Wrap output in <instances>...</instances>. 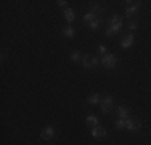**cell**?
Returning <instances> with one entry per match:
<instances>
[{"mask_svg":"<svg viewBox=\"0 0 151 145\" xmlns=\"http://www.w3.org/2000/svg\"><path fill=\"white\" fill-rule=\"evenodd\" d=\"M64 18H66L68 23H73V21L76 20V13H74V10L66 8V10H64Z\"/></svg>","mask_w":151,"mask_h":145,"instance_id":"obj_10","label":"cell"},{"mask_svg":"<svg viewBox=\"0 0 151 145\" xmlns=\"http://www.w3.org/2000/svg\"><path fill=\"white\" fill-rule=\"evenodd\" d=\"M140 3H142V2H134V5H132V7H129V8L125 10V14H127V16H130V14H134V13L137 12V10L140 8Z\"/></svg>","mask_w":151,"mask_h":145,"instance_id":"obj_11","label":"cell"},{"mask_svg":"<svg viewBox=\"0 0 151 145\" xmlns=\"http://www.w3.org/2000/svg\"><path fill=\"white\" fill-rule=\"evenodd\" d=\"M121 29H122V21H121V18L117 16V14H114L113 20H111V26L106 29V36H108V37H111V36L117 34Z\"/></svg>","mask_w":151,"mask_h":145,"instance_id":"obj_1","label":"cell"},{"mask_svg":"<svg viewBox=\"0 0 151 145\" xmlns=\"http://www.w3.org/2000/svg\"><path fill=\"white\" fill-rule=\"evenodd\" d=\"M63 34L66 36V37H74L76 31H74L73 26H66V28H63Z\"/></svg>","mask_w":151,"mask_h":145,"instance_id":"obj_13","label":"cell"},{"mask_svg":"<svg viewBox=\"0 0 151 145\" xmlns=\"http://www.w3.org/2000/svg\"><path fill=\"white\" fill-rule=\"evenodd\" d=\"M125 128H127V130H130V132H134V130H138L140 128H142V123L138 121V119H127V124H125Z\"/></svg>","mask_w":151,"mask_h":145,"instance_id":"obj_6","label":"cell"},{"mask_svg":"<svg viewBox=\"0 0 151 145\" xmlns=\"http://www.w3.org/2000/svg\"><path fill=\"white\" fill-rule=\"evenodd\" d=\"M85 123H87L88 126H93V128H95V126H100V119L96 118L95 115H88L87 118H85Z\"/></svg>","mask_w":151,"mask_h":145,"instance_id":"obj_9","label":"cell"},{"mask_svg":"<svg viewBox=\"0 0 151 145\" xmlns=\"http://www.w3.org/2000/svg\"><path fill=\"white\" fill-rule=\"evenodd\" d=\"M101 65L108 70H113V68H116L117 65V58L113 55V53H106V55H103L101 58Z\"/></svg>","mask_w":151,"mask_h":145,"instance_id":"obj_2","label":"cell"},{"mask_svg":"<svg viewBox=\"0 0 151 145\" xmlns=\"http://www.w3.org/2000/svg\"><path fill=\"white\" fill-rule=\"evenodd\" d=\"M134 41H135L134 34L125 36V37L122 39V42H121V47H122V49H129V47H132V45H134Z\"/></svg>","mask_w":151,"mask_h":145,"instance_id":"obj_8","label":"cell"},{"mask_svg":"<svg viewBox=\"0 0 151 145\" xmlns=\"http://www.w3.org/2000/svg\"><path fill=\"white\" fill-rule=\"evenodd\" d=\"M98 26H100V20H98V18H96V20H93V21H90V23H88V28H90V29H96Z\"/></svg>","mask_w":151,"mask_h":145,"instance_id":"obj_18","label":"cell"},{"mask_svg":"<svg viewBox=\"0 0 151 145\" xmlns=\"http://www.w3.org/2000/svg\"><path fill=\"white\" fill-rule=\"evenodd\" d=\"M96 50H98V53H103V55H106V53H108V50H106L105 45H98V49H96Z\"/></svg>","mask_w":151,"mask_h":145,"instance_id":"obj_19","label":"cell"},{"mask_svg":"<svg viewBox=\"0 0 151 145\" xmlns=\"http://www.w3.org/2000/svg\"><path fill=\"white\" fill-rule=\"evenodd\" d=\"M56 3H58V7H66V5H68V2H66V0H58Z\"/></svg>","mask_w":151,"mask_h":145,"instance_id":"obj_21","label":"cell"},{"mask_svg":"<svg viewBox=\"0 0 151 145\" xmlns=\"http://www.w3.org/2000/svg\"><path fill=\"white\" fill-rule=\"evenodd\" d=\"M117 115L122 119H129V110L125 107H117Z\"/></svg>","mask_w":151,"mask_h":145,"instance_id":"obj_12","label":"cell"},{"mask_svg":"<svg viewBox=\"0 0 151 145\" xmlns=\"http://www.w3.org/2000/svg\"><path fill=\"white\" fill-rule=\"evenodd\" d=\"M40 137L44 140H52L53 137H55V128H53V126H47V128H44L42 132H40Z\"/></svg>","mask_w":151,"mask_h":145,"instance_id":"obj_4","label":"cell"},{"mask_svg":"<svg viewBox=\"0 0 151 145\" xmlns=\"http://www.w3.org/2000/svg\"><path fill=\"white\" fill-rule=\"evenodd\" d=\"M69 58H71V61H79L82 58V53L79 52V50H74V52L69 55Z\"/></svg>","mask_w":151,"mask_h":145,"instance_id":"obj_16","label":"cell"},{"mask_svg":"<svg viewBox=\"0 0 151 145\" xmlns=\"http://www.w3.org/2000/svg\"><path fill=\"white\" fill-rule=\"evenodd\" d=\"M111 107H113V97L106 95L105 99L101 100V111L105 115H108V113H109V110H111Z\"/></svg>","mask_w":151,"mask_h":145,"instance_id":"obj_5","label":"cell"},{"mask_svg":"<svg viewBox=\"0 0 151 145\" xmlns=\"http://www.w3.org/2000/svg\"><path fill=\"white\" fill-rule=\"evenodd\" d=\"M125 124H127V119L119 118V119L116 121V128H117V129H124V128H125Z\"/></svg>","mask_w":151,"mask_h":145,"instance_id":"obj_17","label":"cell"},{"mask_svg":"<svg viewBox=\"0 0 151 145\" xmlns=\"http://www.w3.org/2000/svg\"><path fill=\"white\" fill-rule=\"evenodd\" d=\"M87 102H88L90 105H96V103H100V95H98V94H93V95H90V97L87 99Z\"/></svg>","mask_w":151,"mask_h":145,"instance_id":"obj_15","label":"cell"},{"mask_svg":"<svg viewBox=\"0 0 151 145\" xmlns=\"http://www.w3.org/2000/svg\"><path fill=\"white\" fill-rule=\"evenodd\" d=\"M90 134H92V137H95V139H98V137H106V129L101 128V126H95Z\"/></svg>","mask_w":151,"mask_h":145,"instance_id":"obj_7","label":"cell"},{"mask_svg":"<svg viewBox=\"0 0 151 145\" xmlns=\"http://www.w3.org/2000/svg\"><path fill=\"white\" fill-rule=\"evenodd\" d=\"M129 28H130V31H132V32H135V31H137V28H138V24H137V23H130V26H129Z\"/></svg>","mask_w":151,"mask_h":145,"instance_id":"obj_20","label":"cell"},{"mask_svg":"<svg viewBox=\"0 0 151 145\" xmlns=\"http://www.w3.org/2000/svg\"><path fill=\"white\" fill-rule=\"evenodd\" d=\"M82 63H84V68L92 70V68H95L98 65V58L93 57V55H84L82 57Z\"/></svg>","mask_w":151,"mask_h":145,"instance_id":"obj_3","label":"cell"},{"mask_svg":"<svg viewBox=\"0 0 151 145\" xmlns=\"http://www.w3.org/2000/svg\"><path fill=\"white\" fill-rule=\"evenodd\" d=\"M93 20H96V13L88 12V13L84 14V21H85V23H90V21H93Z\"/></svg>","mask_w":151,"mask_h":145,"instance_id":"obj_14","label":"cell"}]
</instances>
